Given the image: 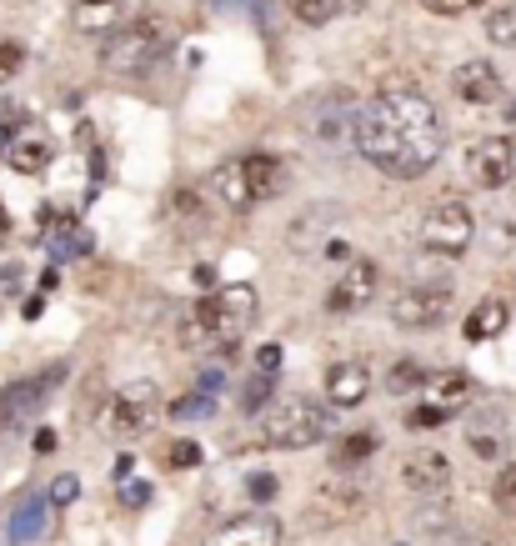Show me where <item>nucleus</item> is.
<instances>
[{
	"label": "nucleus",
	"mask_w": 516,
	"mask_h": 546,
	"mask_svg": "<svg viewBox=\"0 0 516 546\" xmlns=\"http://www.w3.org/2000/svg\"><path fill=\"white\" fill-rule=\"evenodd\" d=\"M351 141L366 166L391 181H416L441 161L446 126L421 91H381L351 116Z\"/></svg>",
	"instance_id": "obj_1"
},
{
	"label": "nucleus",
	"mask_w": 516,
	"mask_h": 546,
	"mask_svg": "<svg viewBox=\"0 0 516 546\" xmlns=\"http://www.w3.org/2000/svg\"><path fill=\"white\" fill-rule=\"evenodd\" d=\"M251 321H256V291L251 286H221L186 311L181 346L196 351V356H221L251 331Z\"/></svg>",
	"instance_id": "obj_2"
},
{
	"label": "nucleus",
	"mask_w": 516,
	"mask_h": 546,
	"mask_svg": "<svg viewBox=\"0 0 516 546\" xmlns=\"http://www.w3.org/2000/svg\"><path fill=\"white\" fill-rule=\"evenodd\" d=\"M286 186V161L271 156V151H246V156H231L226 166H216L206 176V196L221 206V211H256L261 201H271L276 191Z\"/></svg>",
	"instance_id": "obj_3"
},
{
	"label": "nucleus",
	"mask_w": 516,
	"mask_h": 546,
	"mask_svg": "<svg viewBox=\"0 0 516 546\" xmlns=\"http://www.w3.org/2000/svg\"><path fill=\"white\" fill-rule=\"evenodd\" d=\"M176 46V26L166 16H141V21H121L106 46H101V66L111 76H146L156 71Z\"/></svg>",
	"instance_id": "obj_4"
},
{
	"label": "nucleus",
	"mask_w": 516,
	"mask_h": 546,
	"mask_svg": "<svg viewBox=\"0 0 516 546\" xmlns=\"http://www.w3.org/2000/svg\"><path fill=\"white\" fill-rule=\"evenodd\" d=\"M336 431V411L316 396H286L276 401L266 416H261V441L276 446V451H301V446H316Z\"/></svg>",
	"instance_id": "obj_5"
},
{
	"label": "nucleus",
	"mask_w": 516,
	"mask_h": 546,
	"mask_svg": "<svg viewBox=\"0 0 516 546\" xmlns=\"http://www.w3.org/2000/svg\"><path fill=\"white\" fill-rule=\"evenodd\" d=\"M161 391L151 386V381H131V386H121L111 401H106V411H101V426L111 431V436H126V441H136V436H146L156 421H161Z\"/></svg>",
	"instance_id": "obj_6"
},
{
	"label": "nucleus",
	"mask_w": 516,
	"mask_h": 546,
	"mask_svg": "<svg viewBox=\"0 0 516 546\" xmlns=\"http://www.w3.org/2000/svg\"><path fill=\"white\" fill-rule=\"evenodd\" d=\"M66 381V366H46L26 381H11L6 391H0V436H11V431H26V421H36L51 401V391Z\"/></svg>",
	"instance_id": "obj_7"
},
{
	"label": "nucleus",
	"mask_w": 516,
	"mask_h": 546,
	"mask_svg": "<svg viewBox=\"0 0 516 546\" xmlns=\"http://www.w3.org/2000/svg\"><path fill=\"white\" fill-rule=\"evenodd\" d=\"M476 241V216L466 201H441L426 211L421 221V246L436 251V256H461L466 246Z\"/></svg>",
	"instance_id": "obj_8"
},
{
	"label": "nucleus",
	"mask_w": 516,
	"mask_h": 546,
	"mask_svg": "<svg viewBox=\"0 0 516 546\" xmlns=\"http://www.w3.org/2000/svg\"><path fill=\"white\" fill-rule=\"evenodd\" d=\"M376 291H381V266L366 261V256H356V261H346L336 271V281L326 291V311L331 316H356V311H366L376 301Z\"/></svg>",
	"instance_id": "obj_9"
},
{
	"label": "nucleus",
	"mask_w": 516,
	"mask_h": 546,
	"mask_svg": "<svg viewBox=\"0 0 516 546\" xmlns=\"http://www.w3.org/2000/svg\"><path fill=\"white\" fill-rule=\"evenodd\" d=\"M451 316V286H406V291H396V301H391V321L401 326V331H431V326H441Z\"/></svg>",
	"instance_id": "obj_10"
},
{
	"label": "nucleus",
	"mask_w": 516,
	"mask_h": 546,
	"mask_svg": "<svg viewBox=\"0 0 516 546\" xmlns=\"http://www.w3.org/2000/svg\"><path fill=\"white\" fill-rule=\"evenodd\" d=\"M516 176V141L511 136H486L466 151V181L481 191H501Z\"/></svg>",
	"instance_id": "obj_11"
},
{
	"label": "nucleus",
	"mask_w": 516,
	"mask_h": 546,
	"mask_svg": "<svg viewBox=\"0 0 516 546\" xmlns=\"http://www.w3.org/2000/svg\"><path fill=\"white\" fill-rule=\"evenodd\" d=\"M301 126H306V136H316V141H336V136L351 126V91L331 86V91L311 96V101L301 106Z\"/></svg>",
	"instance_id": "obj_12"
},
{
	"label": "nucleus",
	"mask_w": 516,
	"mask_h": 546,
	"mask_svg": "<svg viewBox=\"0 0 516 546\" xmlns=\"http://www.w3.org/2000/svg\"><path fill=\"white\" fill-rule=\"evenodd\" d=\"M401 481H406V491H416V496H446V486H451V461H446L436 446H416V451H406V461H401Z\"/></svg>",
	"instance_id": "obj_13"
},
{
	"label": "nucleus",
	"mask_w": 516,
	"mask_h": 546,
	"mask_svg": "<svg viewBox=\"0 0 516 546\" xmlns=\"http://www.w3.org/2000/svg\"><path fill=\"white\" fill-rule=\"evenodd\" d=\"M206 546H281V521L271 511H246L206 536Z\"/></svg>",
	"instance_id": "obj_14"
},
{
	"label": "nucleus",
	"mask_w": 516,
	"mask_h": 546,
	"mask_svg": "<svg viewBox=\"0 0 516 546\" xmlns=\"http://www.w3.org/2000/svg\"><path fill=\"white\" fill-rule=\"evenodd\" d=\"M336 211H306L291 221V251H326V256H346L341 226H331Z\"/></svg>",
	"instance_id": "obj_15"
},
{
	"label": "nucleus",
	"mask_w": 516,
	"mask_h": 546,
	"mask_svg": "<svg viewBox=\"0 0 516 546\" xmlns=\"http://www.w3.org/2000/svg\"><path fill=\"white\" fill-rule=\"evenodd\" d=\"M371 396V366L366 361H336L326 376V406L331 411H351Z\"/></svg>",
	"instance_id": "obj_16"
},
{
	"label": "nucleus",
	"mask_w": 516,
	"mask_h": 546,
	"mask_svg": "<svg viewBox=\"0 0 516 546\" xmlns=\"http://www.w3.org/2000/svg\"><path fill=\"white\" fill-rule=\"evenodd\" d=\"M6 161H11V171H21V176H41V171H51L56 146H51V136H46L41 126H21V131L11 136V146H6Z\"/></svg>",
	"instance_id": "obj_17"
},
{
	"label": "nucleus",
	"mask_w": 516,
	"mask_h": 546,
	"mask_svg": "<svg viewBox=\"0 0 516 546\" xmlns=\"http://www.w3.org/2000/svg\"><path fill=\"white\" fill-rule=\"evenodd\" d=\"M356 511H361V486H351V481H341V476H331V481L311 496V521H316V526L351 521Z\"/></svg>",
	"instance_id": "obj_18"
},
{
	"label": "nucleus",
	"mask_w": 516,
	"mask_h": 546,
	"mask_svg": "<svg viewBox=\"0 0 516 546\" xmlns=\"http://www.w3.org/2000/svg\"><path fill=\"white\" fill-rule=\"evenodd\" d=\"M451 91H456L466 106H491V101H501V71H496L491 61H466V66H456Z\"/></svg>",
	"instance_id": "obj_19"
},
{
	"label": "nucleus",
	"mask_w": 516,
	"mask_h": 546,
	"mask_svg": "<svg viewBox=\"0 0 516 546\" xmlns=\"http://www.w3.org/2000/svg\"><path fill=\"white\" fill-rule=\"evenodd\" d=\"M471 391H476V381H471V376H461V371L426 376V381H421V406H436L441 416H456V411L471 401Z\"/></svg>",
	"instance_id": "obj_20"
},
{
	"label": "nucleus",
	"mask_w": 516,
	"mask_h": 546,
	"mask_svg": "<svg viewBox=\"0 0 516 546\" xmlns=\"http://www.w3.org/2000/svg\"><path fill=\"white\" fill-rule=\"evenodd\" d=\"M71 21H76V31H86V36H111V31L126 21V6H121V0H76V6H71Z\"/></svg>",
	"instance_id": "obj_21"
},
{
	"label": "nucleus",
	"mask_w": 516,
	"mask_h": 546,
	"mask_svg": "<svg viewBox=\"0 0 516 546\" xmlns=\"http://www.w3.org/2000/svg\"><path fill=\"white\" fill-rule=\"evenodd\" d=\"M501 326H506V301H481V306L466 316L461 331H466V341H491Z\"/></svg>",
	"instance_id": "obj_22"
},
{
	"label": "nucleus",
	"mask_w": 516,
	"mask_h": 546,
	"mask_svg": "<svg viewBox=\"0 0 516 546\" xmlns=\"http://www.w3.org/2000/svg\"><path fill=\"white\" fill-rule=\"evenodd\" d=\"M41 516H46V501H41V496H26V501H21V511H16V521H11V541H16V546L36 541V536H41V526H46Z\"/></svg>",
	"instance_id": "obj_23"
},
{
	"label": "nucleus",
	"mask_w": 516,
	"mask_h": 546,
	"mask_svg": "<svg viewBox=\"0 0 516 546\" xmlns=\"http://www.w3.org/2000/svg\"><path fill=\"white\" fill-rule=\"evenodd\" d=\"M456 526V511L441 501V496H426V506L416 511V531H426V541H436V536H446Z\"/></svg>",
	"instance_id": "obj_24"
},
{
	"label": "nucleus",
	"mask_w": 516,
	"mask_h": 546,
	"mask_svg": "<svg viewBox=\"0 0 516 546\" xmlns=\"http://www.w3.org/2000/svg\"><path fill=\"white\" fill-rule=\"evenodd\" d=\"M486 41L516 51V0H511V6H496V11L486 16Z\"/></svg>",
	"instance_id": "obj_25"
},
{
	"label": "nucleus",
	"mask_w": 516,
	"mask_h": 546,
	"mask_svg": "<svg viewBox=\"0 0 516 546\" xmlns=\"http://www.w3.org/2000/svg\"><path fill=\"white\" fill-rule=\"evenodd\" d=\"M286 6H291V16L296 21H306V26H326L341 6H336V0H286Z\"/></svg>",
	"instance_id": "obj_26"
},
{
	"label": "nucleus",
	"mask_w": 516,
	"mask_h": 546,
	"mask_svg": "<svg viewBox=\"0 0 516 546\" xmlns=\"http://www.w3.org/2000/svg\"><path fill=\"white\" fill-rule=\"evenodd\" d=\"M211 391H216V381H206L201 391H191L186 401H176V406H171V416H181V421H196V416H206V411L216 406V396H211Z\"/></svg>",
	"instance_id": "obj_27"
},
{
	"label": "nucleus",
	"mask_w": 516,
	"mask_h": 546,
	"mask_svg": "<svg viewBox=\"0 0 516 546\" xmlns=\"http://www.w3.org/2000/svg\"><path fill=\"white\" fill-rule=\"evenodd\" d=\"M371 451H376V431H351V441L336 446V461H341V466H356V461H366Z\"/></svg>",
	"instance_id": "obj_28"
},
{
	"label": "nucleus",
	"mask_w": 516,
	"mask_h": 546,
	"mask_svg": "<svg viewBox=\"0 0 516 546\" xmlns=\"http://www.w3.org/2000/svg\"><path fill=\"white\" fill-rule=\"evenodd\" d=\"M491 496H496V506H501L506 516H516V461H506V466L496 471V486H491Z\"/></svg>",
	"instance_id": "obj_29"
},
{
	"label": "nucleus",
	"mask_w": 516,
	"mask_h": 546,
	"mask_svg": "<svg viewBox=\"0 0 516 546\" xmlns=\"http://www.w3.org/2000/svg\"><path fill=\"white\" fill-rule=\"evenodd\" d=\"M466 441H471V451H476V456H486V461L506 451L501 431H491V426H471V431H466Z\"/></svg>",
	"instance_id": "obj_30"
},
{
	"label": "nucleus",
	"mask_w": 516,
	"mask_h": 546,
	"mask_svg": "<svg viewBox=\"0 0 516 546\" xmlns=\"http://www.w3.org/2000/svg\"><path fill=\"white\" fill-rule=\"evenodd\" d=\"M21 66H26V51H21L16 41H0V86L16 81V76H21Z\"/></svg>",
	"instance_id": "obj_31"
},
{
	"label": "nucleus",
	"mask_w": 516,
	"mask_h": 546,
	"mask_svg": "<svg viewBox=\"0 0 516 546\" xmlns=\"http://www.w3.org/2000/svg\"><path fill=\"white\" fill-rule=\"evenodd\" d=\"M426 11H436V16H466V11H476V6H486V0H421Z\"/></svg>",
	"instance_id": "obj_32"
},
{
	"label": "nucleus",
	"mask_w": 516,
	"mask_h": 546,
	"mask_svg": "<svg viewBox=\"0 0 516 546\" xmlns=\"http://www.w3.org/2000/svg\"><path fill=\"white\" fill-rule=\"evenodd\" d=\"M266 396H271V371H261V376H256V381L246 386L241 406H246V411H261V401H266Z\"/></svg>",
	"instance_id": "obj_33"
},
{
	"label": "nucleus",
	"mask_w": 516,
	"mask_h": 546,
	"mask_svg": "<svg viewBox=\"0 0 516 546\" xmlns=\"http://www.w3.org/2000/svg\"><path fill=\"white\" fill-rule=\"evenodd\" d=\"M21 126H26V116H21L16 106H0V151L11 146V136H16Z\"/></svg>",
	"instance_id": "obj_34"
},
{
	"label": "nucleus",
	"mask_w": 516,
	"mask_h": 546,
	"mask_svg": "<svg viewBox=\"0 0 516 546\" xmlns=\"http://www.w3.org/2000/svg\"><path fill=\"white\" fill-rule=\"evenodd\" d=\"M76 496H81V481H76L71 471H66V476H56V486H51V501H56V506H66V501H76Z\"/></svg>",
	"instance_id": "obj_35"
},
{
	"label": "nucleus",
	"mask_w": 516,
	"mask_h": 546,
	"mask_svg": "<svg viewBox=\"0 0 516 546\" xmlns=\"http://www.w3.org/2000/svg\"><path fill=\"white\" fill-rule=\"evenodd\" d=\"M121 501H126V506H146V501H151V486H146V481H126V486H121Z\"/></svg>",
	"instance_id": "obj_36"
},
{
	"label": "nucleus",
	"mask_w": 516,
	"mask_h": 546,
	"mask_svg": "<svg viewBox=\"0 0 516 546\" xmlns=\"http://www.w3.org/2000/svg\"><path fill=\"white\" fill-rule=\"evenodd\" d=\"M171 461H176V466H196V461H201V446H196V441H181V446L171 451Z\"/></svg>",
	"instance_id": "obj_37"
},
{
	"label": "nucleus",
	"mask_w": 516,
	"mask_h": 546,
	"mask_svg": "<svg viewBox=\"0 0 516 546\" xmlns=\"http://www.w3.org/2000/svg\"><path fill=\"white\" fill-rule=\"evenodd\" d=\"M256 366H261V371H276V366H281V346H261V351H256Z\"/></svg>",
	"instance_id": "obj_38"
},
{
	"label": "nucleus",
	"mask_w": 516,
	"mask_h": 546,
	"mask_svg": "<svg viewBox=\"0 0 516 546\" xmlns=\"http://www.w3.org/2000/svg\"><path fill=\"white\" fill-rule=\"evenodd\" d=\"M251 491L271 501V496H276V476H256V481H251Z\"/></svg>",
	"instance_id": "obj_39"
},
{
	"label": "nucleus",
	"mask_w": 516,
	"mask_h": 546,
	"mask_svg": "<svg viewBox=\"0 0 516 546\" xmlns=\"http://www.w3.org/2000/svg\"><path fill=\"white\" fill-rule=\"evenodd\" d=\"M36 451H41V456L56 451V431H36Z\"/></svg>",
	"instance_id": "obj_40"
},
{
	"label": "nucleus",
	"mask_w": 516,
	"mask_h": 546,
	"mask_svg": "<svg viewBox=\"0 0 516 546\" xmlns=\"http://www.w3.org/2000/svg\"><path fill=\"white\" fill-rule=\"evenodd\" d=\"M336 6H346V11H366L371 0H336Z\"/></svg>",
	"instance_id": "obj_41"
}]
</instances>
